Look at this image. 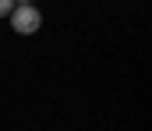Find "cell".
Here are the masks:
<instances>
[{
  "label": "cell",
  "instance_id": "obj_1",
  "mask_svg": "<svg viewBox=\"0 0 152 131\" xmlns=\"http://www.w3.org/2000/svg\"><path fill=\"white\" fill-rule=\"evenodd\" d=\"M7 18H11V29L18 36H36L39 29H42V11H39L36 4H14V11Z\"/></svg>",
  "mask_w": 152,
  "mask_h": 131
},
{
  "label": "cell",
  "instance_id": "obj_2",
  "mask_svg": "<svg viewBox=\"0 0 152 131\" xmlns=\"http://www.w3.org/2000/svg\"><path fill=\"white\" fill-rule=\"evenodd\" d=\"M11 11H14V0H0V18H7Z\"/></svg>",
  "mask_w": 152,
  "mask_h": 131
},
{
  "label": "cell",
  "instance_id": "obj_3",
  "mask_svg": "<svg viewBox=\"0 0 152 131\" xmlns=\"http://www.w3.org/2000/svg\"><path fill=\"white\" fill-rule=\"evenodd\" d=\"M14 4H32V0H14Z\"/></svg>",
  "mask_w": 152,
  "mask_h": 131
}]
</instances>
